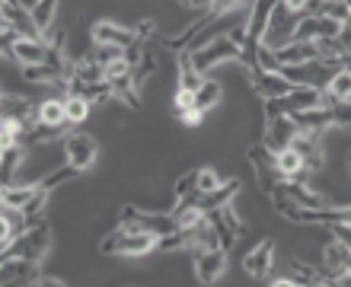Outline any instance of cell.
Returning <instances> with one entry per match:
<instances>
[{"label":"cell","mask_w":351,"mask_h":287,"mask_svg":"<svg viewBox=\"0 0 351 287\" xmlns=\"http://www.w3.org/2000/svg\"><path fill=\"white\" fill-rule=\"evenodd\" d=\"M329 230H332V236H335V240H342L345 246H348V249H351V223L335 221V223H329Z\"/></svg>","instance_id":"43"},{"label":"cell","mask_w":351,"mask_h":287,"mask_svg":"<svg viewBox=\"0 0 351 287\" xmlns=\"http://www.w3.org/2000/svg\"><path fill=\"white\" fill-rule=\"evenodd\" d=\"M173 105H176V115H182V112L195 109V90H182V86H176Z\"/></svg>","instance_id":"40"},{"label":"cell","mask_w":351,"mask_h":287,"mask_svg":"<svg viewBox=\"0 0 351 287\" xmlns=\"http://www.w3.org/2000/svg\"><path fill=\"white\" fill-rule=\"evenodd\" d=\"M157 51H154V48L147 45V51H144V55H141V61L134 67H131V77H134V84H138V90L144 84H147L150 77H157Z\"/></svg>","instance_id":"32"},{"label":"cell","mask_w":351,"mask_h":287,"mask_svg":"<svg viewBox=\"0 0 351 287\" xmlns=\"http://www.w3.org/2000/svg\"><path fill=\"white\" fill-rule=\"evenodd\" d=\"M202 84H204V74L195 67L192 55L182 51V55H179V84L176 86H182V90H198Z\"/></svg>","instance_id":"28"},{"label":"cell","mask_w":351,"mask_h":287,"mask_svg":"<svg viewBox=\"0 0 351 287\" xmlns=\"http://www.w3.org/2000/svg\"><path fill=\"white\" fill-rule=\"evenodd\" d=\"M275 58H278V64L281 67L313 64V61H319V45H316V42H287V45L275 48Z\"/></svg>","instance_id":"14"},{"label":"cell","mask_w":351,"mask_h":287,"mask_svg":"<svg viewBox=\"0 0 351 287\" xmlns=\"http://www.w3.org/2000/svg\"><path fill=\"white\" fill-rule=\"evenodd\" d=\"M185 233V252H198V249H214V246H221L217 242V233H214L211 221L204 217L202 223H195V227H189Z\"/></svg>","instance_id":"19"},{"label":"cell","mask_w":351,"mask_h":287,"mask_svg":"<svg viewBox=\"0 0 351 287\" xmlns=\"http://www.w3.org/2000/svg\"><path fill=\"white\" fill-rule=\"evenodd\" d=\"M64 153H67V163L77 169V173H86L93 169V163L99 160V144L96 138L84 134V131H74L64 138Z\"/></svg>","instance_id":"5"},{"label":"cell","mask_w":351,"mask_h":287,"mask_svg":"<svg viewBox=\"0 0 351 287\" xmlns=\"http://www.w3.org/2000/svg\"><path fill=\"white\" fill-rule=\"evenodd\" d=\"M48 55H51V45L45 38H19L13 45V58L19 61V67H36V64H45Z\"/></svg>","instance_id":"15"},{"label":"cell","mask_w":351,"mask_h":287,"mask_svg":"<svg viewBox=\"0 0 351 287\" xmlns=\"http://www.w3.org/2000/svg\"><path fill=\"white\" fill-rule=\"evenodd\" d=\"M221 99H223V86L217 84V80H208V77H204V84L195 90V105L202 112H211Z\"/></svg>","instance_id":"30"},{"label":"cell","mask_w":351,"mask_h":287,"mask_svg":"<svg viewBox=\"0 0 351 287\" xmlns=\"http://www.w3.org/2000/svg\"><path fill=\"white\" fill-rule=\"evenodd\" d=\"M38 3H42V0H19V7H26V10H29V13H32V10H36V7H38Z\"/></svg>","instance_id":"47"},{"label":"cell","mask_w":351,"mask_h":287,"mask_svg":"<svg viewBox=\"0 0 351 287\" xmlns=\"http://www.w3.org/2000/svg\"><path fill=\"white\" fill-rule=\"evenodd\" d=\"M250 163L256 166V179H259V188L265 195L278 192V182H285L281 173L275 166V153L265 147V144H252L250 147Z\"/></svg>","instance_id":"7"},{"label":"cell","mask_w":351,"mask_h":287,"mask_svg":"<svg viewBox=\"0 0 351 287\" xmlns=\"http://www.w3.org/2000/svg\"><path fill=\"white\" fill-rule=\"evenodd\" d=\"M339 38H342V45H345V55H351V19L342 26V36Z\"/></svg>","instance_id":"45"},{"label":"cell","mask_w":351,"mask_h":287,"mask_svg":"<svg viewBox=\"0 0 351 287\" xmlns=\"http://www.w3.org/2000/svg\"><path fill=\"white\" fill-rule=\"evenodd\" d=\"M71 77L80 80V84H99V80H106V67L99 64V58L93 51H86L77 61H71Z\"/></svg>","instance_id":"18"},{"label":"cell","mask_w":351,"mask_h":287,"mask_svg":"<svg viewBox=\"0 0 351 287\" xmlns=\"http://www.w3.org/2000/svg\"><path fill=\"white\" fill-rule=\"evenodd\" d=\"M271 265H275V240H262L256 249L246 252V259H243V269L246 275L252 278H268L271 275Z\"/></svg>","instance_id":"12"},{"label":"cell","mask_w":351,"mask_h":287,"mask_svg":"<svg viewBox=\"0 0 351 287\" xmlns=\"http://www.w3.org/2000/svg\"><path fill=\"white\" fill-rule=\"evenodd\" d=\"M109 84H112V96H115V99L128 102L131 109H141V93H138V84H134L131 71L128 74H121V77H112Z\"/></svg>","instance_id":"25"},{"label":"cell","mask_w":351,"mask_h":287,"mask_svg":"<svg viewBox=\"0 0 351 287\" xmlns=\"http://www.w3.org/2000/svg\"><path fill=\"white\" fill-rule=\"evenodd\" d=\"M160 240L157 233H147V230H131L121 223L119 230H112L106 240L99 242V252L102 255H125V259H141V255H154L160 252Z\"/></svg>","instance_id":"1"},{"label":"cell","mask_w":351,"mask_h":287,"mask_svg":"<svg viewBox=\"0 0 351 287\" xmlns=\"http://www.w3.org/2000/svg\"><path fill=\"white\" fill-rule=\"evenodd\" d=\"M38 121H42V125H71V121H67L64 96H51V99L38 102Z\"/></svg>","instance_id":"24"},{"label":"cell","mask_w":351,"mask_h":287,"mask_svg":"<svg viewBox=\"0 0 351 287\" xmlns=\"http://www.w3.org/2000/svg\"><path fill=\"white\" fill-rule=\"evenodd\" d=\"M182 7H211V0H179Z\"/></svg>","instance_id":"46"},{"label":"cell","mask_w":351,"mask_h":287,"mask_svg":"<svg viewBox=\"0 0 351 287\" xmlns=\"http://www.w3.org/2000/svg\"><path fill=\"white\" fill-rule=\"evenodd\" d=\"M227 179H221V173L217 169H211V166H204V169H198V192L202 195H211L214 188H221Z\"/></svg>","instance_id":"36"},{"label":"cell","mask_w":351,"mask_h":287,"mask_svg":"<svg viewBox=\"0 0 351 287\" xmlns=\"http://www.w3.org/2000/svg\"><path fill=\"white\" fill-rule=\"evenodd\" d=\"M319 38V16H300L291 42H316Z\"/></svg>","instance_id":"34"},{"label":"cell","mask_w":351,"mask_h":287,"mask_svg":"<svg viewBox=\"0 0 351 287\" xmlns=\"http://www.w3.org/2000/svg\"><path fill=\"white\" fill-rule=\"evenodd\" d=\"M291 121L297 125V131H306V134H323L326 128H332V109H329V105H316V109L294 112Z\"/></svg>","instance_id":"16"},{"label":"cell","mask_w":351,"mask_h":287,"mask_svg":"<svg viewBox=\"0 0 351 287\" xmlns=\"http://www.w3.org/2000/svg\"><path fill=\"white\" fill-rule=\"evenodd\" d=\"M64 105H67V121L71 125H84L90 118V105L93 102L86 96H64Z\"/></svg>","instance_id":"33"},{"label":"cell","mask_w":351,"mask_h":287,"mask_svg":"<svg viewBox=\"0 0 351 287\" xmlns=\"http://www.w3.org/2000/svg\"><path fill=\"white\" fill-rule=\"evenodd\" d=\"M192 265H195V278L202 284H217L227 271V249L214 246V249H198L192 252Z\"/></svg>","instance_id":"6"},{"label":"cell","mask_w":351,"mask_h":287,"mask_svg":"<svg viewBox=\"0 0 351 287\" xmlns=\"http://www.w3.org/2000/svg\"><path fill=\"white\" fill-rule=\"evenodd\" d=\"M176 118L182 121V125H189V128H198V125H202V121H204V112L198 109V105H195V109L182 112V115H176Z\"/></svg>","instance_id":"44"},{"label":"cell","mask_w":351,"mask_h":287,"mask_svg":"<svg viewBox=\"0 0 351 287\" xmlns=\"http://www.w3.org/2000/svg\"><path fill=\"white\" fill-rule=\"evenodd\" d=\"M345 3H348V10H351V0H345Z\"/></svg>","instance_id":"49"},{"label":"cell","mask_w":351,"mask_h":287,"mask_svg":"<svg viewBox=\"0 0 351 287\" xmlns=\"http://www.w3.org/2000/svg\"><path fill=\"white\" fill-rule=\"evenodd\" d=\"M192 192H198V169H192V173H185L182 179H176V188H173L176 201H182L185 195H192Z\"/></svg>","instance_id":"38"},{"label":"cell","mask_w":351,"mask_h":287,"mask_svg":"<svg viewBox=\"0 0 351 287\" xmlns=\"http://www.w3.org/2000/svg\"><path fill=\"white\" fill-rule=\"evenodd\" d=\"M256 61H259L256 67H262V71H271V74L281 71V64H278V58H275V48L268 45V42H262V45L256 48Z\"/></svg>","instance_id":"37"},{"label":"cell","mask_w":351,"mask_h":287,"mask_svg":"<svg viewBox=\"0 0 351 287\" xmlns=\"http://www.w3.org/2000/svg\"><path fill=\"white\" fill-rule=\"evenodd\" d=\"M326 99L332 102H351V67H339L329 80H326Z\"/></svg>","instance_id":"22"},{"label":"cell","mask_w":351,"mask_h":287,"mask_svg":"<svg viewBox=\"0 0 351 287\" xmlns=\"http://www.w3.org/2000/svg\"><path fill=\"white\" fill-rule=\"evenodd\" d=\"M348 173H351V150H348Z\"/></svg>","instance_id":"48"},{"label":"cell","mask_w":351,"mask_h":287,"mask_svg":"<svg viewBox=\"0 0 351 287\" xmlns=\"http://www.w3.org/2000/svg\"><path fill=\"white\" fill-rule=\"evenodd\" d=\"M42 278L38 262L32 259H0V281L3 284H36Z\"/></svg>","instance_id":"11"},{"label":"cell","mask_w":351,"mask_h":287,"mask_svg":"<svg viewBox=\"0 0 351 287\" xmlns=\"http://www.w3.org/2000/svg\"><path fill=\"white\" fill-rule=\"evenodd\" d=\"M58 3L61 0H42L36 10H32V16H36V23H38V29L48 36V29H51V23H55V13H58Z\"/></svg>","instance_id":"35"},{"label":"cell","mask_w":351,"mask_h":287,"mask_svg":"<svg viewBox=\"0 0 351 287\" xmlns=\"http://www.w3.org/2000/svg\"><path fill=\"white\" fill-rule=\"evenodd\" d=\"M121 223L131 227V230H147V233H157V236H169V233L179 230L173 214L167 211H144L138 204H125L121 211Z\"/></svg>","instance_id":"3"},{"label":"cell","mask_w":351,"mask_h":287,"mask_svg":"<svg viewBox=\"0 0 351 287\" xmlns=\"http://www.w3.org/2000/svg\"><path fill=\"white\" fill-rule=\"evenodd\" d=\"M29 147L26 144H16V147H3V186H10L16 179V169L26 163Z\"/></svg>","instance_id":"31"},{"label":"cell","mask_w":351,"mask_h":287,"mask_svg":"<svg viewBox=\"0 0 351 287\" xmlns=\"http://www.w3.org/2000/svg\"><path fill=\"white\" fill-rule=\"evenodd\" d=\"M332 128L351 131V102H332Z\"/></svg>","instance_id":"39"},{"label":"cell","mask_w":351,"mask_h":287,"mask_svg":"<svg viewBox=\"0 0 351 287\" xmlns=\"http://www.w3.org/2000/svg\"><path fill=\"white\" fill-rule=\"evenodd\" d=\"M240 51H243V45H237L230 36H214L208 45H202L198 51H189V55H192L195 67L202 74H208V71L227 64V61H240Z\"/></svg>","instance_id":"4"},{"label":"cell","mask_w":351,"mask_h":287,"mask_svg":"<svg viewBox=\"0 0 351 287\" xmlns=\"http://www.w3.org/2000/svg\"><path fill=\"white\" fill-rule=\"evenodd\" d=\"M348 246H345L342 240H329L326 242V249H323V275L329 278V284H332V278L342 271V265H345V255H348Z\"/></svg>","instance_id":"20"},{"label":"cell","mask_w":351,"mask_h":287,"mask_svg":"<svg viewBox=\"0 0 351 287\" xmlns=\"http://www.w3.org/2000/svg\"><path fill=\"white\" fill-rule=\"evenodd\" d=\"M90 36L96 45H115V48H128L134 38H138V29L121 26V23H112V19H99L93 23Z\"/></svg>","instance_id":"9"},{"label":"cell","mask_w":351,"mask_h":287,"mask_svg":"<svg viewBox=\"0 0 351 287\" xmlns=\"http://www.w3.org/2000/svg\"><path fill=\"white\" fill-rule=\"evenodd\" d=\"M287 195H291L297 204L310 208V211H323V208H329L326 195L313 192V188H310V182H287Z\"/></svg>","instance_id":"23"},{"label":"cell","mask_w":351,"mask_h":287,"mask_svg":"<svg viewBox=\"0 0 351 287\" xmlns=\"http://www.w3.org/2000/svg\"><path fill=\"white\" fill-rule=\"evenodd\" d=\"M240 192V179H227L221 188H214L211 195H204L202 198V208L204 211H214V208H223V204L233 201V195Z\"/></svg>","instance_id":"29"},{"label":"cell","mask_w":351,"mask_h":287,"mask_svg":"<svg viewBox=\"0 0 351 287\" xmlns=\"http://www.w3.org/2000/svg\"><path fill=\"white\" fill-rule=\"evenodd\" d=\"M3 118H13V121H19V125L32 128V125L38 121V105H32L26 96L7 93L3 96Z\"/></svg>","instance_id":"17"},{"label":"cell","mask_w":351,"mask_h":287,"mask_svg":"<svg viewBox=\"0 0 351 287\" xmlns=\"http://www.w3.org/2000/svg\"><path fill=\"white\" fill-rule=\"evenodd\" d=\"M131 71V61L128 58H119V61H112V64H106V80H112V77H121Z\"/></svg>","instance_id":"42"},{"label":"cell","mask_w":351,"mask_h":287,"mask_svg":"<svg viewBox=\"0 0 351 287\" xmlns=\"http://www.w3.org/2000/svg\"><path fill=\"white\" fill-rule=\"evenodd\" d=\"M250 84H252V93H259L262 99H281V96H287L294 90V84L281 71L271 74V71H262V67H252L250 71Z\"/></svg>","instance_id":"8"},{"label":"cell","mask_w":351,"mask_h":287,"mask_svg":"<svg viewBox=\"0 0 351 287\" xmlns=\"http://www.w3.org/2000/svg\"><path fill=\"white\" fill-rule=\"evenodd\" d=\"M51 252V230L48 223H36L29 227L23 236H19L13 246L3 249V259H32V262H42Z\"/></svg>","instance_id":"2"},{"label":"cell","mask_w":351,"mask_h":287,"mask_svg":"<svg viewBox=\"0 0 351 287\" xmlns=\"http://www.w3.org/2000/svg\"><path fill=\"white\" fill-rule=\"evenodd\" d=\"M93 55L99 58V64H112V61H119V58H125V48H115V45H96V51Z\"/></svg>","instance_id":"41"},{"label":"cell","mask_w":351,"mask_h":287,"mask_svg":"<svg viewBox=\"0 0 351 287\" xmlns=\"http://www.w3.org/2000/svg\"><path fill=\"white\" fill-rule=\"evenodd\" d=\"M294 138H297V125L291 121V115H271V118H265V138H262V144L271 153L291 147Z\"/></svg>","instance_id":"10"},{"label":"cell","mask_w":351,"mask_h":287,"mask_svg":"<svg viewBox=\"0 0 351 287\" xmlns=\"http://www.w3.org/2000/svg\"><path fill=\"white\" fill-rule=\"evenodd\" d=\"M173 217H176V223H179V230H189V227H195V223H202L204 217H208V211H204L202 204H195V201H189V198H182V201L176 204Z\"/></svg>","instance_id":"26"},{"label":"cell","mask_w":351,"mask_h":287,"mask_svg":"<svg viewBox=\"0 0 351 287\" xmlns=\"http://www.w3.org/2000/svg\"><path fill=\"white\" fill-rule=\"evenodd\" d=\"M291 147L304 157L306 169L310 173H316V169H323L326 163V150H323V140H319V134H306V131H297V138L291 140Z\"/></svg>","instance_id":"13"},{"label":"cell","mask_w":351,"mask_h":287,"mask_svg":"<svg viewBox=\"0 0 351 287\" xmlns=\"http://www.w3.org/2000/svg\"><path fill=\"white\" fill-rule=\"evenodd\" d=\"M208 221H211L214 233H217V242H221V249L230 252V246L237 242V236H240V233L233 230V223L227 221V217H223L221 208H214V211H208Z\"/></svg>","instance_id":"27"},{"label":"cell","mask_w":351,"mask_h":287,"mask_svg":"<svg viewBox=\"0 0 351 287\" xmlns=\"http://www.w3.org/2000/svg\"><path fill=\"white\" fill-rule=\"evenodd\" d=\"M275 166H278V173H281L285 182H294V179L306 169V163H304V157H300L294 147H285V150H278L275 153Z\"/></svg>","instance_id":"21"}]
</instances>
